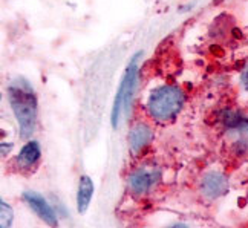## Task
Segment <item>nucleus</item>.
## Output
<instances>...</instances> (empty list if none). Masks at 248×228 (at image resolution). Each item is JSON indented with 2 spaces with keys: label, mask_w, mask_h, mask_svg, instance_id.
I'll return each mask as SVG.
<instances>
[{
  "label": "nucleus",
  "mask_w": 248,
  "mask_h": 228,
  "mask_svg": "<svg viewBox=\"0 0 248 228\" xmlns=\"http://www.w3.org/2000/svg\"><path fill=\"white\" fill-rule=\"evenodd\" d=\"M241 83H242V88L245 91H248V66L244 69V72L241 75Z\"/></svg>",
  "instance_id": "obj_10"
},
{
  "label": "nucleus",
  "mask_w": 248,
  "mask_h": 228,
  "mask_svg": "<svg viewBox=\"0 0 248 228\" xmlns=\"http://www.w3.org/2000/svg\"><path fill=\"white\" fill-rule=\"evenodd\" d=\"M0 212H2V217H0V219H2V221H0V227H2V228L11 227L13 219H14V210L6 201H3V199H2V202H0Z\"/></svg>",
  "instance_id": "obj_9"
},
{
  "label": "nucleus",
  "mask_w": 248,
  "mask_h": 228,
  "mask_svg": "<svg viewBox=\"0 0 248 228\" xmlns=\"http://www.w3.org/2000/svg\"><path fill=\"white\" fill-rule=\"evenodd\" d=\"M161 179V172L156 166L152 164H144L140 166L138 168H135L133 172L129 175L127 184L132 193L135 195H146L149 192H152Z\"/></svg>",
  "instance_id": "obj_3"
},
{
  "label": "nucleus",
  "mask_w": 248,
  "mask_h": 228,
  "mask_svg": "<svg viewBox=\"0 0 248 228\" xmlns=\"http://www.w3.org/2000/svg\"><path fill=\"white\" fill-rule=\"evenodd\" d=\"M42 156V149L37 141H28L16 156V166L20 170L32 168Z\"/></svg>",
  "instance_id": "obj_7"
},
{
  "label": "nucleus",
  "mask_w": 248,
  "mask_h": 228,
  "mask_svg": "<svg viewBox=\"0 0 248 228\" xmlns=\"http://www.w3.org/2000/svg\"><path fill=\"white\" fill-rule=\"evenodd\" d=\"M8 100L18 122V132L23 139H28L37 124V97L30 83L23 78L13 81L8 86Z\"/></svg>",
  "instance_id": "obj_1"
},
{
  "label": "nucleus",
  "mask_w": 248,
  "mask_h": 228,
  "mask_svg": "<svg viewBox=\"0 0 248 228\" xmlns=\"http://www.w3.org/2000/svg\"><path fill=\"white\" fill-rule=\"evenodd\" d=\"M155 134H154V129H152L147 122H137L129 132V147L130 152L135 156L141 155L144 152L150 142L154 141Z\"/></svg>",
  "instance_id": "obj_6"
},
{
  "label": "nucleus",
  "mask_w": 248,
  "mask_h": 228,
  "mask_svg": "<svg viewBox=\"0 0 248 228\" xmlns=\"http://www.w3.org/2000/svg\"><path fill=\"white\" fill-rule=\"evenodd\" d=\"M184 101L186 97L183 91L176 86L166 84V86H161L150 93L147 101L149 115L159 122L170 121L181 112Z\"/></svg>",
  "instance_id": "obj_2"
},
{
  "label": "nucleus",
  "mask_w": 248,
  "mask_h": 228,
  "mask_svg": "<svg viewBox=\"0 0 248 228\" xmlns=\"http://www.w3.org/2000/svg\"><path fill=\"white\" fill-rule=\"evenodd\" d=\"M228 178L221 173V172H208L202 176L201 179V185L199 190L204 198L210 199V201H215V199L224 196L228 192Z\"/></svg>",
  "instance_id": "obj_4"
},
{
  "label": "nucleus",
  "mask_w": 248,
  "mask_h": 228,
  "mask_svg": "<svg viewBox=\"0 0 248 228\" xmlns=\"http://www.w3.org/2000/svg\"><path fill=\"white\" fill-rule=\"evenodd\" d=\"M93 192H95V187H93L92 179L88 175L80 176L78 193H77V210H78V213H84L89 208Z\"/></svg>",
  "instance_id": "obj_8"
},
{
  "label": "nucleus",
  "mask_w": 248,
  "mask_h": 228,
  "mask_svg": "<svg viewBox=\"0 0 248 228\" xmlns=\"http://www.w3.org/2000/svg\"><path fill=\"white\" fill-rule=\"evenodd\" d=\"M23 199L28 204V207H30L45 224L51 225V227H57L59 219H57V214L54 212V208L47 204V201L42 195L35 193V192H25Z\"/></svg>",
  "instance_id": "obj_5"
}]
</instances>
